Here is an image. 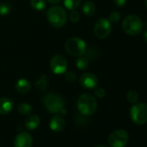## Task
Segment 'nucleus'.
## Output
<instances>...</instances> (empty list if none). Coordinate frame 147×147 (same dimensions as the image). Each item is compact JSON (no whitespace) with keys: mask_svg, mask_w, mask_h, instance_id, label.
I'll return each mask as SVG.
<instances>
[{"mask_svg":"<svg viewBox=\"0 0 147 147\" xmlns=\"http://www.w3.org/2000/svg\"><path fill=\"white\" fill-rule=\"evenodd\" d=\"M18 110L22 115H30L32 113V107L28 103H22L18 106Z\"/></svg>","mask_w":147,"mask_h":147,"instance_id":"obj_21","label":"nucleus"},{"mask_svg":"<svg viewBox=\"0 0 147 147\" xmlns=\"http://www.w3.org/2000/svg\"><path fill=\"white\" fill-rule=\"evenodd\" d=\"M98 83V78L96 77V76L93 75L91 73H84L80 77V84L82 85V87L87 89L95 88Z\"/></svg>","mask_w":147,"mask_h":147,"instance_id":"obj_10","label":"nucleus"},{"mask_svg":"<svg viewBox=\"0 0 147 147\" xmlns=\"http://www.w3.org/2000/svg\"><path fill=\"white\" fill-rule=\"evenodd\" d=\"M30 5L36 11H43L47 7L45 0H30Z\"/></svg>","mask_w":147,"mask_h":147,"instance_id":"obj_19","label":"nucleus"},{"mask_svg":"<svg viewBox=\"0 0 147 147\" xmlns=\"http://www.w3.org/2000/svg\"><path fill=\"white\" fill-rule=\"evenodd\" d=\"M132 121L137 125H143L147 122V104H135L130 111Z\"/></svg>","mask_w":147,"mask_h":147,"instance_id":"obj_6","label":"nucleus"},{"mask_svg":"<svg viewBox=\"0 0 147 147\" xmlns=\"http://www.w3.org/2000/svg\"><path fill=\"white\" fill-rule=\"evenodd\" d=\"M82 12L87 17H93L96 12V7L92 1H86L82 5Z\"/></svg>","mask_w":147,"mask_h":147,"instance_id":"obj_16","label":"nucleus"},{"mask_svg":"<svg viewBox=\"0 0 147 147\" xmlns=\"http://www.w3.org/2000/svg\"><path fill=\"white\" fill-rule=\"evenodd\" d=\"M15 88L19 94H27L30 90V82L26 79H20L17 82Z\"/></svg>","mask_w":147,"mask_h":147,"instance_id":"obj_15","label":"nucleus"},{"mask_svg":"<svg viewBox=\"0 0 147 147\" xmlns=\"http://www.w3.org/2000/svg\"><path fill=\"white\" fill-rule=\"evenodd\" d=\"M65 119L61 116V114H55L54 115L50 121H49V128L55 132H60L64 130L65 128Z\"/></svg>","mask_w":147,"mask_h":147,"instance_id":"obj_12","label":"nucleus"},{"mask_svg":"<svg viewBox=\"0 0 147 147\" xmlns=\"http://www.w3.org/2000/svg\"><path fill=\"white\" fill-rule=\"evenodd\" d=\"M66 79H67V82H75L76 79V74L74 73V72H68V73L67 74V76H66Z\"/></svg>","mask_w":147,"mask_h":147,"instance_id":"obj_27","label":"nucleus"},{"mask_svg":"<svg viewBox=\"0 0 147 147\" xmlns=\"http://www.w3.org/2000/svg\"><path fill=\"white\" fill-rule=\"evenodd\" d=\"M97 107L98 104L96 99L89 94H82L77 100L78 110L82 115L85 116L94 114L97 110Z\"/></svg>","mask_w":147,"mask_h":147,"instance_id":"obj_2","label":"nucleus"},{"mask_svg":"<svg viewBox=\"0 0 147 147\" xmlns=\"http://www.w3.org/2000/svg\"><path fill=\"white\" fill-rule=\"evenodd\" d=\"M122 28L126 34L130 36H137L142 31L143 23L138 16L129 15L123 20Z\"/></svg>","mask_w":147,"mask_h":147,"instance_id":"obj_4","label":"nucleus"},{"mask_svg":"<svg viewBox=\"0 0 147 147\" xmlns=\"http://www.w3.org/2000/svg\"><path fill=\"white\" fill-rule=\"evenodd\" d=\"M82 0H63L64 6L69 11H75L77 9Z\"/></svg>","mask_w":147,"mask_h":147,"instance_id":"obj_18","label":"nucleus"},{"mask_svg":"<svg viewBox=\"0 0 147 147\" xmlns=\"http://www.w3.org/2000/svg\"><path fill=\"white\" fill-rule=\"evenodd\" d=\"M94 94H95L96 97H98V98H100V99H102V98H104L105 95H106V91H105V89L102 88H98L95 89Z\"/></svg>","mask_w":147,"mask_h":147,"instance_id":"obj_26","label":"nucleus"},{"mask_svg":"<svg viewBox=\"0 0 147 147\" xmlns=\"http://www.w3.org/2000/svg\"><path fill=\"white\" fill-rule=\"evenodd\" d=\"M76 63V67L80 70H85L88 67V59L85 56H82V55L78 56Z\"/></svg>","mask_w":147,"mask_h":147,"instance_id":"obj_20","label":"nucleus"},{"mask_svg":"<svg viewBox=\"0 0 147 147\" xmlns=\"http://www.w3.org/2000/svg\"><path fill=\"white\" fill-rule=\"evenodd\" d=\"M95 147H107V146H106V145H97Z\"/></svg>","mask_w":147,"mask_h":147,"instance_id":"obj_31","label":"nucleus"},{"mask_svg":"<svg viewBox=\"0 0 147 147\" xmlns=\"http://www.w3.org/2000/svg\"><path fill=\"white\" fill-rule=\"evenodd\" d=\"M120 19V14L118 11H113L111 12L109 16V21L111 23H118Z\"/></svg>","mask_w":147,"mask_h":147,"instance_id":"obj_24","label":"nucleus"},{"mask_svg":"<svg viewBox=\"0 0 147 147\" xmlns=\"http://www.w3.org/2000/svg\"><path fill=\"white\" fill-rule=\"evenodd\" d=\"M47 18L49 23L56 29L63 27L67 22V13L65 10L60 6H53L47 11Z\"/></svg>","mask_w":147,"mask_h":147,"instance_id":"obj_3","label":"nucleus"},{"mask_svg":"<svg viewBox=\"0 0 147 147\" xmlns=\"http://www.w3.org/2000/svg\"><path fill=\"white\" fill-rule=\"evenodd\" d=\"M42 103L47 111L54 114L65 115L67 110L65 108V103L62 97L57 94H48L42 99Z\"/></svg>","mask_w":147,"mask_h":147,"instance_id":"obj_1","label":"nucleus"},{"mask_svg":"<svg viewBox=\"0 0 147 147\" xmlns=\"http://www.w3.org/2000/svg\"><path fill=\"white\" fill-rule=\"evenodd\" d=\"M33 138L29 132L23 131L17 135L14 139V147H31Z\"/></svg>","mask_w":147,"mask_h":147,"instance_id":"obj_11","label":"nucleus"},{"mask_svg":"<svg viewBox=\"0 0 147 147\" xmlns=\"http://www.w3.org/2000/svg\"><path fill=\"white\" fill-rule=\"evenodd\" d=\"M35 86L36 88L40 90V91H45L49 86V80L47 78V76L45 75H42L40 76L36 81L35 82Z\"/></svg>","mask_w":147,"mask_h":147,"instance_id":"obj_17","label":"nucleus"},{"mask_svg":"<svg viewBox=\"0 0 147 147\" xmlns=\"http://www.w3.org/2000/svg\"><path fill=\"white\" fill-rule=\"evenodd\" d=\"M11 11V6L7 4V3H4L0 5V15L1 16H6L8 15Z\"/></svg>","mask_w":147,"mask_h":147,"instance_id":"obj_23","label":"nucleus"},{"mask_svg":"<svg viewBox=\"0 0 147 147\" xmlns=\"http://www.w3.org/2000/svg\"><path fill=\"white\" fill-rule=\"evenodd\" d=\"M14 107V102L12 100L7 97H3L0 99V114H8Z\"/></svg>","mask_w":147,"mask_h":147,"instance_id":"obj_13","label":"nucleus"},{"mask_svg":"<svg viewBox=\"0 0 147 147\" xmlns=\"http://www.w3.org/2000/svg\"><path fill=\"white\" fill-rule=\"evenodd\" d=\"M69 18H70L71 22H73V23H77L80 20V14L76 10L75 11H72V12L70 13Z\"/></svg>","mask_w":147,"mask_h":147,"instance_id":"obj_25","label":"nucleus"},{"mask_svg":"<svg viewBox=\"0 0 147 147\" xmlns=\"http://www.w3.org/2000/svg\"><path fill=\"white\" fill-rule=\"evenodd\" d=\"M111 30H112L111 22L107 18L99 19L96 22V24L94 25V35L96 36V37H98L100 39L107 38L110 35Z\"/></svg>","mask_w":147,"mask_h":147,"instance_id":"obj_8","label":"nucleus"},{"mask_svg":"<svg viewBox=\"0 0 147 147\" xmlns=\"http://www.w3.org/2000/svg\"><path fill=\"white\" fill-rule=\"evenodd\" d=\"M48 2H49L50 4H52V5H55V4H58V3H60V1L61 0H47Z\"/></svg>","mask_w":147,"mask_h":147,"instance_id":"obj_29","label":"nucleus"},{"mask_svg":"<svg viewBox=\"0 0 147 147\" xmlns=\"http://www.w3.org/2000/svg\"><path fill=\"white\" fill-rule=\"evenodd\" d=\"M114 3L117 6H124L126 3V0H114Z\"/></svg>","mask_w":147,"mask_h":147,"instance_id":"obj_28","label":"nucleus"},{"mask_svg":"<svg viewBox=\"0 0 147 147\" xmlns=\"http://www.w3.org/2000/svg\"><path fill=\"white\" fill-rule=\"evenodd\" d=\"M65 49L72 56H82L86 53L87 46L84 40L79 37H71L65 43Z\"/></svg>","mask_w":147,"mask_h":147,"instance_id":"obj_5","label":"nucleus"},{"mask_svg":"<svg viewBox=\"0 0 147 147\" xmlns=\"http://www.w3.org/2000/svg\"><path fill=\"white\" fill-rule=\"evenodd\" d=\"M129 140V135L125 130H116L112 132L108 138L111 147H125Z\"/></svg>","mask_w":147,"mask_h":147,"instance_id":"obj_7","label":"nucleus"},{"mask_svg":"<svg viewBox=\"0 0 147 147\" xmlns=\"http://www.w3.org/2000/svg\"><path fill=\"white\" fill-rule=\"evenodd\" d=\"M145 5H146V7H147V0H145Z\"/></svg>","mask_w":147,"mask_h":147,"instance_id":"obj_32","label":"nucleus"},{"mask_svg":"<svg viewBox=\"0 0 147 147\" xmlns=\"http://www.w3.org/2000/svg\"><path fill=\"white\" fill-rule=\"evenodd\" d=\"M126 99H127L128 102H130L131 104H135L138 100V94L136 91L131 90V91L127 92V94H126Z\"/></svg>","mask_w":147,"mask_h":147,"instance_id":"obj_22","label":"nucleus"},{"mask_svg":"<svg viewBox=\"0 0 147 147\" xmlns=\"http://www.w3.org/2000/svg\"><path fill=\"white\" fill-rule=\"evenodd\" d=\"M40 123H41V119H40L39 116L36 114H32V115H30L26 119L25 127L30 131H33L39 126Z\"/></svg>","mask_w":147,"mask_h":147,"instance_id":"obj_14","label":"nucleus"},{"mask_svg":"<svg viewBox=\"0 0 147 147\" xmlns=\"http://www.w3.org/2000/svg\"><path fill=\"white\" fill-rule=\"evenodd\" d=\"M67 67V60L61 55H56L52 57L50 61V68L55 75H61L65 73Z\"/></svg>","mask_w":147,"mask_h":147,"instance_id":"obj_9","label":"nucleus"},{"mask_svg":"<svg viewBox=\"0 0 147 147\" xmlns=\"http://www.w3.org/2000/svg\"><path fill=\"white\" fill-rule=\"evenodd\" d=\"M144 42L147 43V30L144 33Z\"/></svg>","mask_w":147,"mask_h":147,"instance_id":"obj_30","label":"nucleus"}]
</instances>
